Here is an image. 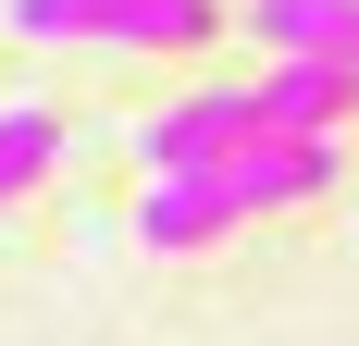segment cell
I'll return each instance as SVG.
<instances>
[{
  "instance_id": "obj_3",
  "label": "cell",
  "mask_w": 359,
  "mask_h": 346,
  "mask_svg": "<svg viewBox=\"0 0 359 346\" xmlns=\"http://www.w3.org/2000/svg\"><path fill=\"white\" fill-rule=\"evenodd\" d=\"M211 173H223V198L260 223V210H297V198L334 186V137H236Z\"/></svg>"
},
{
  "instance_id": "obj_5",
  "label": "cell",
  "mask_w": 359,
  "mask_h": 346,
  "mask_svg": "<svg viewBox=\"0 0 359 346\" xmlns=\"http://www.w3.org/2000/svg\"><path fill=\"white\" fill-rule=\"evenodd\" d=\"M260 50H310V62H359V0H248Z\"/></svg>"
},
{
  "instance_id": "obj_4",
  "label": "cell",
  "mask_w": 359,
  "mask_h": 346,
  "mask_svg": "<svg viewBox=\"0 0 359 346\" xmlns=\"http://www.w3.org/2000/svg\"><path fill=\"white\" fill-rule=\"evenodd\" d=\"M236 223L248 210L223 198V173H149V198H137V247H211Z\"/></svg>"
},
{
  "instance_id": "obj_6",
  "label": "cell",
  "mask_w": 359,
  "mask_h": 346,
  "mask_svg": "<svg viewBox=\"0 0 359 346\" xmlns=\"http://www.w3.org/2000/svg\"><path fill=\"white\" fill-rule=\"evenodd\" d=\"M50 161H62V124H50L37 99H13V111H0V198L50 186Z\"/></svg>"
},
{
  "instance_id": "obj_2",
  "label": "cell",
  "mask_w": 359,
  "mask_h": 346,
  "mask_svg": "<svg viewBox=\"0 0 359 346\" xmlns=\"http://www.w3.org/2000/svg\"><path fill=\"white\" fill-rule=\"evenodd\" d=\"M236 137H273V124H260V87H198V99H174V111L137 124V161L149 173H211Z\"/></svg>"
},
{
  "instance_id": "obj_1",
  "label": "cell",
  "mask_w": 359,
  "mask_h": 346,
  "mask_svg": "<svg viewBox=\"0 0 359 346\" xmlns=\"http://www.w3.org/2000/svg\"><path fill=\"white\" fill-rule=\"evenodd\" d=\"M211 25V0H13V37L37 50H198Z\"/></svg>"
}]
</instances>
